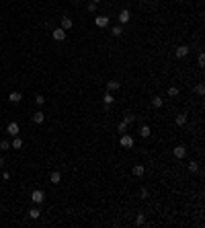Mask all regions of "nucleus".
<instances>
[{"mask_svg": "<svg viewBox=\"0 0 205 228\" xmlns=\"http://www.w3.org/2000/svg\"><path fill=\"white\" fill-rule=\"evenodd\" d=\"M31 199H33L35 203H43L45 201V195H43V191H41V189H35L33 193H31Z\"/></svg>", "mask_w": 205, "mask_h": 228, "instance_id": "nucleus-1", "label": "nucleus"}, {"mask_svg": "<svg viewBox=\"0 0 205 228\" xmlns=\"http://www.w3.org/2000/svg\"><path fill=\"white\" fill-rule=\"evenodd\" d=\"M6 134H10L12 138L19 136V124H17V121H10V124L6 125Z\"/></svg>", "mask_w": 205, "mask_h": 228, "instance_id": "nucleus-2", "label": "nucleus"}, {"mask_svg": "<svg viewBox=\"0 0 205 228\" xmlns=\"http://www.w3.org/2000/svg\"><path fill=\"white\" fill-rule=\"evenodd\" d=\"M51 37H54L55 41H64V39H66V31H64L62 27H60V29H54V31H51Z\"/></svg>", "mask_w": 205, "mask_h": 228, "instance_id": "nucleus-3", "label": "nucleus"}, {"mask_svg": "<svg viewBox=\"0 0 205 228\" xmlns=\"http://www.w3.org/2000/svg\"><path fill=\"white\" fill-rule=\"evenodd\" d=\"M172 154H174V158H176V160H181V158H185L187 148H185V146H176V148L172 150Z\"/></svg>", "mask_w": 205, "mask_h": 228, "instance_id": "nucleus-4", "label": "nucleus"}, {"mask_svg": "<svg viewBox=\"0 0 205 228\" xmlns=\"http://www.w3.org/2000/svg\"><path fill=\"white\" fill-rule=\"evenodd\" d=\"M121 146H125V148H131L133 146V138L129 134H123L121 136Z\"/></svg>", "mask_w": 205, "mask_h": 228, "instance_id": "nucleus-5", "label": "nucleus"}, {"mask_svg": "<svg viewBox=\"0 0 205 228\" xmlns=\"http://www.w3.org/2000/svg\"><path fill=\"white\" fill-rule=\"evenodd\" d=\"M174 54H176V58H185V56L189 54V47H187V45H179Z\"/></svg>", "mask_w": 205, "mask_h": 228, "instance_id": "nucleus-6", "label": "nucleus"}, {"mask_svg": "<svg viewBox=\"0 0 205 228\" xmlns=\"http://www.w3.org/2000/svg\"><path fill=\"white\" fill-rule=\"evenodd\" d=\"M94 25H97V27H107L109 25V19H107V17H94Z\"/></svg>", "mask_w": 205, "mask_h": 228, "instance_id": "nucleus-7", "label": "nucleus"}, {"mask_svg": "<svg viewBox=\"0 0 205 228\" xmlns=\"http://www.w3.org/2000/svg\"><path fill=\"white\" fill-rule=\"evenodd\" d=\"M62 29L64 31L72 29V19H70V17H62Z\"/></svg>", "mask_w": 205, "mask_h": 228, "instance_id": "nucleus-8", "label": "nucleus"}, {"mask_svg": "<svg viewBox=\"0 0 205 228\" xmlns=\"http://www.w3.org/2000/svg\"><path fill=\"white\" fill-rule=\"evenodd\" d=\"M33 121H35V124H43V121H45V113H43V111L33 113Z\"/></svg>", "mask_w": 205, "mask_h": 228, "instance_id": "nucleus-9", "label": "nucleus"}, {"mask_svg": "<svg viewBox=\"0 0 205 228\" xmlns=\"http://www.w3.org/2000/svg\"><path fill=\"white\" fill-rule=\"evenodd\" d=\"M49 181H51V183H54V185H58L60 181H62V175H60L58 171H54V173L49 175Z\"/></svg>", "mask_w": 205, "mask_h": 228, "instance_id": "nucleus-10", "label": "nucleus"}, {"mask_svg": "<svg viewBox=\"0 0 205 228\" xmlns=\"http://www.w3.org/2000/svg\"><path fill=\"white\" fill-rule=\"evenodd\" d=\"M129 17H131V15H129V10H121V12H119V23H121V25H123V23H127Z\"/></svg>", "mask_w": 205, "mask_h": 228, "instance_id": "nucleus-11", "label": "nucleus"}, {"mask_svg": "<svg viewBox=\"0 0 205 228\" xmlns=\"http://www.w3.org/2000/svg\"><path fill=\"white\" fill-rule=\"evenodd\" d=\"M10 148L21 150V148H23V140H21V138H17V136H15V138H12V144H10Z\"/></svg>", "mask_w": 205, "mask_h": 228, "instance_id": "nucleus-12", "label": "nucleus"}, {"mask_svg": "<svg viewBox=\"0 0 205 228\" xmlns=\"http://www.w3.org/2000/svg\"><path fill=\"white\" fill-rule=\"evenodd\" d=\"M144 171H146V169H144V164H136V167H133V175H136V177H142Z\"/></svg>", "mask_w": 205, "mask_h": 228, "instance_id": "nucleus-13", "label": "nucleus"}, {"mask_svg": "<svg viewBox=\"0 0 205 228\" xmlns=\"http://www.w3.org/2000/svg\"><path fill=\"white\" fill-rule=\"evenodd\" d=\"M187 124V113H179L176 115V125H185Z\"/></svg>", "mask_w": 205, "mask_h": 228, "instance_id": "nucleus-14", "label": "nucleus"}, {"mask_svg": "<svg viewBox=\"0 0 205 228\" xmlns=\"http://www.w3.org/2000/svg\"><path fill=\"white\" fill-rule=\"evenodd\" d=\"M41 216V212H39V208H31L29 210V218H33V220H37Z\"/></svg>", "mask_w": 205, "mask_h": 228, "instance_id": "nucleus-15", "label": "nucleus"}, {"mask_svg": "<svg viewBox=\"0 0 205 228\" xmlns=\"http://www.w3.org/2000/svg\"><path fill=\"white\" fill-rule=\"evenodd\" d=\"M150 134H152V129L148 128V125H142V128H140V136H142V138H148Z\"/></svg>", "mask_w": 205, "mask_h": 228, "instance_id": "nucleus-16", "label": "nucleus"}, {"mask_svg": "<svg viewBox=\"0 0 205 228\" xmlns=\"http://www.w3.org/2000/svg\"><path fill=\"white\" fill-rule=\"evenodd\" d=\"M8 99L12 101V103H21V99H23V97H21V93H10Z\"/></svg>", "mask_w": 205, "mask_h": 228, "instance_id": "nucleus-17", "label": "nucleus"}, {"mask_svg": "<svg viewBox=\"0 0 205 228\" xmlns=\"http://www.w3.org/2000/svg\"><path fill=\"white\" fill-rule=\"evenodd\" d=\"M111 33H113V35H115V37H119V35H121V33H123V29H121V25H115V27H113V29H111Z\"/></svg>", "mask_w": 205, "mask_h": 228, "instance_id": "nucleus-18", "label": "nucleus"}, {"mask_svg": "<svg viewBox=\"0 0 205 228\" xmlns=\"http://www.w3.org/2000/svg\"><path fill=\"white\" fill-rule=\"evenodd\" d=\"M133 119H136V115H131V113H125V115H123V121H125V124H127V125L131 124Z\"/></svg>", "mask_w": 205, "mask_h": 228, "instance_id": "nucleus-19", "label": "nucleus"}, {"mask_svg": "<svg viewBox=\"0 0 205 228\" xmlns=\"http://www.w3.org/2000/svg\"><path fill=\"white\" fill-rule=\"evenodd\" d=\"M107 89H109V90H117V89H119V82L111 80V82H107Z\"/></svg>", "mask_w": 205, "mask_h": 228, "instance_id": "nucleus-20", "label": "nucleus"}, {"mask_svg": "<svg viewBox=\"0 0 205 228\" xmlns=\"http://www.w3.org/2000/svg\"><path fill=\"white\" fill-rule=\"evenodd\" d=\"M199 171V163H191L189 164V173H197Z\"/></svg>", "mask_w": 205, "mask_h": 228, "instance_id": "nucleus-21", "label": "nucleus"}, {"mask_svg": "<svg viewBox=\"0 0 205 228\" xmlns=\"http://www.w3.org/2000/svg\"><path fill=\"white\" fill-rule=\"evenodd\" d=\"M35 103L39 105V107H41V105H45V97H43V95H37V97H35Z\"/></svg>", "mask_w": 205, "mask_h": 228, "instance_id": "nucleus-22", "label": "nucleus"}, {"mask_svg": "<svg viewBox=\"0 0 205 228\" xmlns=\"http://www.w3.org/2000/svg\"><path fill=\"white\" fill-rule=\"evenodd\" d=\"M0 150H10V142L8 140H2V142H0Z\"/></svg>", "mask_w": 205, "mask_h": 228, "instance_id": "nucleus-23", "label": "nucleus"}, {"mask_svg": "<svg viewBox=\"0 0 205 228\" xmlns=\"http://www.w3.org/2000/svg\"><path fill=\"white\" fill-rule=\"evenodd\" d=\"M168 97H179V89H176V86H170V89H168Z\"/></svg>", "mask_w": 205, "mask_h": 228, "instance_id": "nucleus-24", "label": "nucleus"}, {"mask_svg": "<svg viewBox=\"0 0 205 228\" xmlns=\"http://www.w3.org/2000/svg\"><path fill=\"white\" fill-rule=\"evenodd\" d=\"M102 101H105V103H107V105H111V103H113V101H115V99H113V95H111V93H107V95H105V97H102Z\"/></svg>", "mask_w": 205, "mask_h": 228, "instance_id": "nucleus-25", "label": "nucleus"}, {"mask_svg": "<svg viewBox=\"0 0 205 228\" xmlns=\"http://www.w3.org/2000/svg\"><path fill=\"white\" fill-rule=\"evenodd\" d=\"M152 105H154V107H162V99L160 97H154V99H152Z\"/></svg>", "mask_w": 205, "mask_h": 228, "instance_id": "nucleus-26", "label": "nucleus"}, {"mask_svg": "<svg viewBox=\"0 0 205 228\" xmlns=\"http://www.w3.org/2000/svg\"><path fill=\"white\" fill-rule=\"evenodd\" d=\"M117 129H119V132H123V134H125V132H127V124H125V121H121V124L117 125Z\"/></svg>", "mask_w": 205, "mask_h": 228, "instance_id": "nucleus-27", "label": "nucleus"}, {"mask_svg": "<svg viewBox=\"0 0 205 228\" xmlns=\"http://www.w3.org/2000/svg\"><path fill=\"white\" fill-rule=\"evenodd\" d=\"M195 93H197V95H203V93H205V86H203V85H197V86H195Z\"/></svg>", "mask_w": 205, "mask_h": 228, "instance_id": "nucleus-28", "label": "nucleus"}, {"mask_svg": "<svg viewBox=\"0 0 205 228\" xmlns=\"http://www.w3.org/2000/svg\"><path fill=\"white\" fill-rule=\"evenodd\" d=\"M136 222H137V224H144V222H146V216H144V214H137Z\"/></svg>", "mask_w": 205, "mask_h": 228, "instance_id": "nucleus-29", "label": "nucleus"}, {"mask_svg": "<svg viewBox=\"0 0 205 228\" xmlns=\"http://www.w3.org/2000/svg\"><path fill=\"white\" fill-rule=\"evenodd\" d=\"M88 10L94 12V10H97V2H88Z\"/></svg>", "mask_w": 205, "mask_h": 228, "instance_id": "nucleus-30", "label": "nucleus"}, {"mask_svg": "<svg viewBox=\"0 0 205 228\" xmlns=\"http://www.w3.org/2000/svg\"><path fill=\"white\" fill-rule=\"evenodd\" d=\"M203 64H205V56L199 54V66H203Z\"/></svg>", "mask_w": 205, "mask_h": 228, "instance_id": "nucleus-31", "label": "nucleus"}, {"mask_svg": "<svg viewBox=\"0 0 205 228\" xmlns=\"http://www.w3.org/2000/svg\"><path fill=\"white\" fill-rule=\"evenodd\" d=\"M90 2H97V4H98V0H90Z\"/></svg>", "mask_w": 205, "mask_h": 228, "instance_id": "nucleus-32", "label": "nucleus"}]
</instances>
